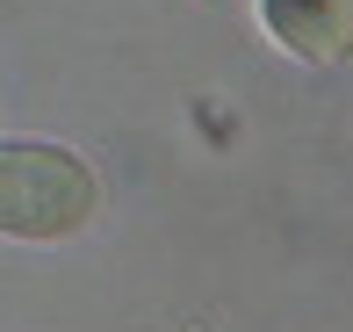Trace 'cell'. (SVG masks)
<instances>
[{
	"mask_svg": "<svg viewBox=\"0 0 353 332\" xmlns=\"http://www.w3.org/2000/svg\"><path fill=\"white\" fill-rule=\"evenodd\" d=\"M94 202L101 188L65 145H0V239L58 246L94 224Z\"/></svg>",
	"mask_w": 353,
	"mask_h": 332,
	"instance_id": "obj_1",
	"label": "cell"
},
{
	"mask_svg": "<svg viewBox=\"0 0 353 332\" xmlns=\"http://www.w3.org/2000/svg\"><path fill=\"white\" fill-rule=\"evenodd\" d=\"M267 29L310 66H339L353 58V0H260Z\"/></svg>",
	"mask_w": 353,
	"mask_h": 332,
	"instance_id": "obj_2",
	"label": "cell"
}]
</instances>
